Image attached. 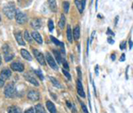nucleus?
Masks as SVG:
<instances>
[{
	"instance_id": "f257e3e1",
	"label": "nucleus",
	"mask_w": 133,
	"mask_h": 113,
	"mask_svg": "<svg viewBox=\"0 0 133 113\" xmlns=\"http://www.w3.org/2000/svg\"><path fill=\"white\" fill-rule=\"evenodd\" d=\"M3 12H5V14L7 16L8 19L12 20L16 14V9H15V5H14V4L13 3H8L7 5H5L3 8Z\"/></svg>"
},
{
	"instance_id": "f03ea898",
	"label": "nucleus",
	"mask_w": 133,
	"mask_h": 113,
	"mask_svg": "<svg viewBox=\"0 0 133 113\" xmlns=\"http://www.w3.org/2000/svg\"><path fill=\"white\" fill-rule=\"evenodd\" d=\"M5 96L7 98H12L15 94V87L12 83H10L8 85L5 86V91H4Z\"/></svg>"
},
{
	"instance_id": "7ed1b4c3",
	"label": "nucleus",
	"mask_w": 133,
	"mask_h": 113,
	"mask_svg": "<svg viewBox=\"0 0 133 113\" xmlns=\"http://www.w3.org/2000/svg\"><path fill=\"white\" fill-rule=\"evenodd\" d=\"M45 59H46V61H47L48 64H49L50 67H51L52 69H53L54 70H58V64L56 63V62H55L54 58L52 56V54L49 53V52H46V53H45Z\"/></svg>"
},
{
	"instance_id": "20e7f679",
	"label": "nucleus",
	"mask_w": 133,
	"mask_h": 113,
	"mask_svg": "<svg viewBox=\"0 0 133 113\" xmlns=\"http://www.w3.org/2000/svg\"><path fill=\"white\" fill-rule=\"evenodd\" d=\"M33 53L35 55L36 59L37 60V62L41 65H45V57L44 56V54L42 53H40L37 49H33Z\"/></svg>"
},
{
	"instance_id": "39448f33",
	"label": "nucleus",
	"mask_w": 133,
	"mask_h": 113,
	"mask_svg": "<svg viewBox=\"0 0 133 113\" xmlns=\"http://www.w3.org/2000/svg\"><path fill=\"white\" fill-rule=\"evenodd\" d=\"M15 19H16V21H17L19 24H24V23L28 21V17H27L26 14L20 12V11L16 12Z\"/></svg>"
},
{
	"instance_id": "423d86ee",
	"label": "nucleus",
	"mask_w": 133,
	"mask_h": 113,
	"mask_svg": "<svg viewBox=\"0 0 133 113\" xmlns=\"http://www.w3.org/2000/svg\"><path fill=\"white\" fill-rule=\"evenodd\" d=\"M11 69L17 72H22L24 70V65L21 62H12L11 64Z\"/></svg>"
},
{
	"instance_id": "0eeeda50",
	"label": "nucleus",
	"mask_w": 133,
	"mask_h": 113,
	"mask_svg": "<svg viewBox=\"0 0 133 113\" xmlns=\"http://www.w3.org/2000/svg\"><path fill=\"white\" fill-rule=\"evenodd\" d=\"M75 5H76V8L78 9L79 12H80V13H82L84 8H85L86 0H75Z\"/></svg>"
},
{
	"instance_id": "6e6552de",
	"label": "nucleus",
	"mask_w": 133,
	"mask_h": 113,
	"mask_svg": "<svg viewBox=\"0 0 133 113\" xmlns=\"http://www.w3.org/2000/svg\"><path fill=\"white\" fill-rule=\"evenodd\" d=\"M28 98L31 101H38L39 98H40V94L37 91L31 90L28 92Z\"/></svg>"
},
{
	"instance_id": "1a4fd4ad",
	"label": "nucleus",
	"mask_w": 133,
	"mask_h": 113,
	"mask_svg": "<svg viewBox=\"0 0 133 113\" xmlns=\"http://www.w3.org/2000/svg\"><path fill=\"white\" fill-rule=\"evenodd\" d=\"M76 89H77V94H78L81 97H82V98L85 97V93H84V87H82V84L80 79H78L76 82Z\"/></svg>"
},
{
	"instance_id": "9d476101",
	"label": "nucleus",
	"mask_w": 133,
	"mask_h": 113,
	"mask_svg": "<svg viewBox=\"0 0 133 113\" xmlns=\"http://www.w3.org/2000/svg\"><path fill=\"white\" fill-rule=\"evenodd\" d=\"M11 75H12V72H11L10 69H4L3 70L1 71V73H0V78L3 79L4 81H5V80L8 79V78H10Z\"/></svg>"
},
{
	"instance_id": "9b49d317",
	"label": "nucleus",
	"mask_w": 133,
	"mask_h": 113,
	"mask_svg": "<svg viewBox=\"0 0 133 113\" xmlns=\"http://www.w3.org/2000/svg\"><path fill=\"white\" fill-rule=\"evenodd\" d=\"M24 78H25V79H26L27 81L30 82V83H31L32 85L35 86V87H38L39 86V83L37 81V80H36V78H34V77H32L30 74H28V73H27V74L24 75Z\"/></svg>"
},
{
	"instance_id": "f8f14e48",
	"label": "nucleus",
	"mask_w": 133,
	"mask_h": 113,
	"mask_svg": "<svg viewBox=\"0 0 133 113\" xmlns=\"http://www.w3.org/2000/svg\"><path fill=\"white\" fill-rule=\"evenodd\" d=\"M31 26H32V28H33L34 30H39V29L42 27V21H41L40 19H38V18L32 20Z\"/></svg>"
},
{
	"instance_id": "ddd939ff",
	"label": "nucleus",
	"mask_w": 133,
	"mask_h": 113,
	"mask_svg": "<svg viewBox=\"0 0 133 113\" xmlns=\"http://www.w3.org/2000/svg\"><path fill=\"white\" fill-rule=\"evenodd\" d=\"M31 36H32V37L34 38V40L37 41V44H39V45H42L43 44L42 37H41V35L37 31H35V30H34V31H32Z\"/></svg>"
},
{
	"instance_id": "4468645a",
	"label": "nucleus",
	"mask_w": 133,
	"mask_h": 113,
	"mask_svg": "<svg viewBox=\"0 0 133 113\" xmlns=\"http://www.w3.org/2000/svg\"><path fill=\"white\" fill-rule=\"evenodd\" d=\"M14 36H15V38H16V40H17L18 44L21 45V46H25L24 40H23V38H22L21 31H15L14 32Z\"/></svg>"
},
{
	"instance_id": "2eb2a0df",
	"label": "nucleus",
	"mask_w": 133,
	"mask_h": 113,
	"mask_svg": "<svg viewBox=\"0 0 133 113\" xmlns=\"http://www.w3.org/2000/svg\"><path fill=\"white\" fill-rule=\"evenodd\" d=\"M45 104H46V107H47V109L50 111V113H57L56 107H55V105L53 104V103H52L51 101H47Z\"/></svg>"
},
{
	"instance_id": "dca6fc26",
	"label": "nucleus",
	"mask_w": 133,
	"mask_h": 113,
	"mask_svg": "<svg viewBox=\"0 0 133 113\" xmlns=\"http://www.w3.org/2000/svg\"><path fill=\"white\" fill-rule=\"evenodd\" d=\"M66 38L69 43L73 42V31H72L70 25H68V27H66Z\"/></svg>"
},
{
	"instance_id": "f3484780",
	"label": "nucleus",
	"mask_w": 133,
	"mask_h": 113,
	"mask_svg": "<svg viewBox=\"0 0 133 113\" xmlns=\"http://www.w3.org/2000/svg\"><path fill=\"white\" fill-rule=\"evenodd\" d=\"M21 56L27 61H32V57L30 55V53L27 51L26 49H21Z\"/></svg>"
},
{
	"instance_id": "a211bd4d",
	"label": "nucleus",
	"mask_w": 133,
	"mask_h": 113,
	"mask_svg": "<svg viewBox=\"0 0 133 113\" xmlns=\"http://www.w3.org/2000/svg\"><path fill=\"white\" fill-rule=\"evenodd\" d=\"M73 37L75 38V40H78L80 37V28L79 26H75V28L73 30Z\"/></svg>"
},
{
	"instance_id": "6ab92c4d",
	"label": "nucleus",
	"mask_w": 133,
	"mask_h": 113,
	"mask_svg": "<svg viewBox=\"0 0 133 113\" xmlns=\"http://www.w3.org/2000/svg\"><path fill=\"white\" fill-rule=\"evenodd\" d=\"M48 4H49V6L51 8V10L53 12H56L57 11V4L56 0H48Z\"/></svg>"
},
{
	"instance_id": "aec40b11",
	"label": "nucleus",
	"mask_w": 133,
	"mask_h": 113,
	"mask_svg": "<svg viewBox=\"0 0 133 113\" xmlns=\"http://www.w3.org/2000/svg\"><path fill=\"white\" fill-rule=\"evenodd\" d=\"M4 55H5V62H10V61L12 60V59H13V57H14V54L12 53H11L10 51L5 53H4Z\"/></svg>"
},
{
	"instance_id": "412c9836",
	"label": "nucleus",
	"mask_w": 133,
	"mask_h": 113,
	"mask_svg": "<svg viewBox=\"0 0 133 113\" xmlns=\"http://www.w3.org/2000/svg\"><path fill=\"white\" fill-rule=\"evenodd\" d=\"M35 110H36V113H46L45 110H44V108L43 107L42 104H37V105H36Z\"/></svg>"
},
{
	"instance_id": "4be33fe9",
	"label": "nucleus",
	"mask_w": 133,
	"mask_h": 113,
	"mask_svg": "<svg viewBox=\"0 0 133 113\" xmlns=\"http://www.w3.org/2000/svg\"><path fill=\"white\" fill-rule=\"evenodd\" d=\"M8 113H21V110L16 106H11L8 109Z\"/></svg>"
},
{
	"instance_id": "5701e85b",
	"label": "nucleus",
	"mask_w": 133,
	"mask_h": 113,
	"mask_svg": "<svg viewBox=\"0 0 133 113\" xmlns=\"http://www.w3.org/2000/svg\"><path fill=\"white\" fill-rule=\"evenodd\" d=\"M53 53H54V56H55V58H56L58 63L60 64V63H61V62H62L61 55H60V53H59V51H57V50H53Z\"/></svg>"
},
{
	"instance_id": "b1692460",
	"label": "nucleus",
	"mask_w": 133,
	"mask_h": 113,
	"mask_svg": "<svg viewBox=\"0 0 133 113\" xmlns=\"http://www.w3.org/2000/svg\"><path fill=\"white\" fill-rule=\"evenodd\" d=\"M50 79H51L52 83L54 85V87H58V88H62V87H61V85H60V83L55 78H53V77H50Z\"/></svg>"
},
{
	"instance_id": "393cba45",
	"label": "nucleus",
	"mask_w": 133,
	"mask_h": 113,
	"mask_svg": "<svg viewBox=\"0 0 133 113\" xmlns=\"http://www.w3.org/2000/svg\"><path fill=\"white\" fill-rule=\"evenodd\" d=\"M65 23H66V19H65V16L63 15V14H61V16H60V21H59V27H60V29H63L64 27H65Z\"/></svg>"
},
{
	"instance_id": "a878e982",
	"label": "nucleus",
	"mask_w": 133,
	"mask_h": 113,
	"mask_svg": "<svg viewBox=\"0 0 133 113\" xmlns=\"http://www.w3.org/2000/svg\"><path fill=\"white\" fill-rule=\"evenodd\" d=\"M24 37H25V39H26L27 41H28V43H31L32 42V36H30L29 35V33H28V30H25V32H24Z\"/></svg>"
},
{
	"instance_id": "bb28decb",
	"label": "nucleus",
	"mask_w": 133,
	"mask_h": 113,
	"mask_svg": "<svg viewBox=\"0 0 133 113\" xmlns=\"http://www.w3.org/2000/svg\"><path fill=\"white\" fill-rule=\"evenodd\" d=\"M51 40L53 41V42L54 43L55 45H57V46H64L63 43H61V42H60V41H59L58 39L55 38V37H53V36H52V37H51Z\"/></svg>"
},
{
	"instance_id": "cd10ccee",
	"label": "nucleus",
	"mask_w": 133,
	"mask_h": 113,
	"mask_svg": "<svg viewBox=\"0 0 133 113\" xmlns=\"http://www.w3.org/2000/svg\"><path fill=\"white\" fill-rule=\"evenodd\" d=\"M69 7H70V4H69V2H68V1H64V2H63V8H64V11H65L66 13H68V11H69Z\"/></svg>"
},
{
	"instance_id": "c85d7f7f",
	"label": "nucleus",
	"mask_w": 133,
	"mask_h": 113,
	"mask_svg": "<svg viewBox=\"0 0 133 113\" xmlns=\"http://www.w3.org/2000/svg\"><path fill=\"white\" fill-rule=\"evenodd\" d=\"M48 29H49L50 31H53V29H54V25H53V20H49V21H48Z\"/></svg>"
},
{
	"instance_id": "c756f323",
	"label": "nucleus",
	"mask_w": 133,
	"mask_h": 113,
	"mask_svg": "<svg viewBox=\"0 0 133 113\" xmlns=\"http://www.w3.org/2000/svg\"><path fill=\"white\" fill-rule=\"evenodd\" d=\"M62 72L64 73V75H65V76L66 77V78H68V80L71 79V75L69 74V72H68V71L66 70V69H62Z\"/></svg>"
},
{
	"instance_id": "7c9ffc66",
	"label": "nucleus",
	"mask_w": 133,
	"mask_h": 113,
	"mask_svg": "<svg viewBox=\"0 0 133 113\" xmlns=\"http://www.w3.org/2000/svg\"><path fill=\"white\" fill-rule=\"evenodd\" d=\"M34 71H35L36 74L39 77V78H40L41 80H44V75L42 74V72H41L40 70H34Z\"/></svg>"
},
{
	"instance_id": "2f4dec72",
	"label": "nucleus",
	"mask_w": 133,
	"mask_h": 113,
	"mask_svg": "<svg viewBox=\"0 0 133 113\" xmlns=\"http://www.w3.org/2000/svg\"><path fill=\"white\" fill-rule=\"evenodd\" d=\"M62 64H63V67H64V69H69V66H68V62H66V60L64 58H62Z\"/></svg>"
},
{
	"instance_id": "473e14b6",
	"label": "nucleus",
	"mask_w": 133,
	"mask_h": 113,
	"mask_svg": "<svg viewBox=\"0 0 133 113\" xmlns=\"http://www.w3.org/2000/svg\"><path fill=\"white\" fill-rule=\"evenodd\" d=\"M126 48V42L125 41H123V42L121 43V45H120V49L121 50H123Z\"/></svg>"
},
{
	"instance_id": "72a5a7b5",
	"label": "nucleus",
	"mask_w": 133,
	"mask_h": 113,
	"mask_svg": "<svg viewBox=\"0 0 133 113\" xmlns=\"http://www.w3.org/2000/svg\"><path fill=\"white\" fill-rule=\"evenodd\" d=\"M81 105H82V111H84V113H89V111H88V110H87V108H86V106L84 104V103H81Z\"/></svg>"
},
{
	"instance_id": "f704fd0d",
	"label": "nucleus",
	"mask_w": 133,
	"mask_h": 113,
	"mask_svg": "<svg viewBox=\"0 0 133 113\" xmlns=\"http://www.w3.org/2000/svg\"><path fill=\"white\" fill-rule=\"evenodd\" d=\"M77 72H78V77H79V79H82V73H81V68L80 67H77Z\"/></svg>"
},
{
	"instance_id": "c9c22d12",
	"label": "nucleus",
	"mask_w": 133,
	"mask_h": 113,
	"mask_svg": "<svg viewBox=\"0 0 133 113\" xmlns=\"http://www.w3.org/2000/svg\"><path fill=\"white\" fill-rule=\"evenodd\" d=\"M107 35H111V36H112V37H113V36H114V32H113V31H111V30H110V29H107Z\"/></svg>"
},
{
	"instance_id": "e433bc0d",
	"label": "nucleus",
	"mask_w": 133,
	"mask_h": 113,
	"mask_svg": "<svg viewBox=\"0 0 133 113\" xmlns=\"http://www.w3.org/2000/svg\"><path fill=\"white\" fill-rule=\"evenodd\" d=\"M25 113H34V109L33 108H29L28 110H27Z\"/></svg>"
},
{
	"instance_id": "4c0bfd02",
	"label": "nucleus",
	"mask_w": 133,
	"mask_h": 113,
	"mask_svg": "<svg viewBox=\"0 0 133 113\" xmlns=\"http://www.w3.org/2000/svg\"><path fill=\"white\" fill-rule=\"evenodd\" d=\"M107 42H108L109 44H114V41L113 40V39L111 38V37H108V38H107Z\"/></svg>"
},
{
	"instance_id": "58836bf2",
	"label": "nucleus",
	"mask_w": 133,
	"mask_h": 113,
	"mask_svg": "<svg viewBox=\"0 0 133 113\" xmlns=\"http://www.w3.org/2000/svg\"><path fill=\"white\" fill-rule=\"evenodd\" d=\"M125 60V54L124 53H123L121 56V58H120V62H123V61Z\"/></svg>"
},
{
	"instance_id": "ea45409f",
	"label": "nucleus",
	"mask_w": 133,
	"mask_h": 113,
	"mask_svg": "<svg viewBox=\"0 0 133 113\" xmlns=\"http://www.w3.org/2000/svg\"><path fill=\"white\" fill-rule=\"evenodd\" d=\"M4 85H5V81H4L3 79H1V78H0V87H2Z\"/></svg>"
},
{
	"instance_id": "a19ab883",
	"label": "nucleus",
	"mask_w": 133,
	"mask_h": 113,
	"mask_svg": "<svg viewBox=\"0 0 133 113\" xmlns=\"http://www.w3.org/2000/svg\"><path fill=\"white\" fill-rule=\"evenodd\" d=\"M95 73H96V75H98V66L95 67Z\"/></svg>"
},
{
	"instance_id": "79ce46f5",
	"label": "nucleus",
	"mask_w": 133,
	"mask_h": 113,
	"mask_svg": "<svg viewBox=\"0 0 133 113\" xmlns=\"http://www.w3.org/2000/svg\"><path fill=\"white\" fill-rule=\"evenodd\" d=\"M111 60H112V61H114V60H115V54H114V53L111 54Z\"/></svg>"
},
{
	"instance_id": "37998d69",
	"label": "nucleus",
	"mask_w": 133,
	"mask_h": 113,
	"mask_svg": "<svg viewBox=\"0 0 133 113\" xmlns=\"http://www.w3.org/2000/svg\"><path fill=\"white\" fill-rule=\"evenodd\" d=\"M66 105H68V108H70V109H71V108H72V105H73V104H71V103H70L69 102H66Z\"/></svg>"
},
{
	"instance_id": "c03bdc74",
	"label": "nucleus",
	"mask_w": 133,
	"mask_h": 113,
	"mask_svg": "<svg viewBox=\"0 0 133 113\" xmlns=\"http://www.w3.org/2000/svg\"><path fill=\"white\" fill-rule=\"evenodd\" d=\"M129 44H130V49H131V48H132V46H133V43H132V41H131V40H130V41H129Z\"/></svg>"
},
{
	"instance_id": "a18cd8bd",
	"label": "nucleus",
	"mask_w": 133,
	"mask_h": 113,
	"mask_svg": "<svg viewBox=\"0 0 133 113\" xmlns=\"http://www.w3.org/2000/svg\"><path fill=\"white\" fill-rule=\"evenodd\" d=\"M95 6H96V10H98V0H96V3H95Z\"/></svg>"
},
{
	"instance_id": "49530a36",
	"label": "nucleus",
	"mask_w": 133,
	"mask_h": 113,
	"mask_svg": "<svg viewBox=\"0 0 133 113\" xmlns=\"http://www.w3.org/2000/svg\"><path fill=\"white\" fill-rule=\"evenodd\" d=\"M2 63V59H1V56H0V65H1Z\"/></svg>"
},
{
	"instance_id": "de8ad7c7",
	"label": "nucleus",
	"mask_w": 133,
	"mask_h": 113,
	"mask_svg": "<svg viewBox=\"0 0 133 113\" xmlns=\"http://www.w3.org/2000/svg\"><path fill=\"white\" fill-rule=\"evenodd\" d=\"M0 21H1V16H0Z\"/></svg>"
},
{
	"instance_id": "09e8293b",
	"label": "nucleus",
	"mask_w": 133,
	"mask_h": 113,
	"mask_svg": "<svg viewBox=\"0 0 133 113\" xmlns=\"http://www.w3.org/2000/svg\"><path fill=\"white\" fill-rule=\"evenodd\" d=\"M132 8H133V3H132Z\"/></svg>"
}]
</instances>
